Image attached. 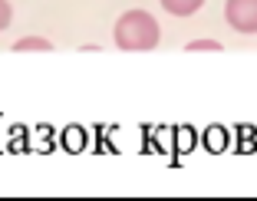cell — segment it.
<instances>
[{"instance_id": "cell-1", "label": "cell", "mask_w": 257, "mask_h": 201, "mask_svg": "<svg viewBox=\"0 0 257 201\" xmlns=\"http://www.w3.org/2000/svg\"><path fill=\"white\" fill-rule=\"evenodd\" d=\"M112 37H115V46L125 50V53H149V50L159 46L162 27L149 10H125V14L115 20Z\"/></svg>"}, {"instance_id": "cell-2", "label": "cell", "mask_w": 257, "mask_h": 201, "mask_svg": "<svg viewBox=\"0 0 257 201\" xmlns=\"http://www.w3.org/2000/svg\"><path fill=\"white\" fill-rule=\"evenodd\" d=\"M224 20L237 33H257V0H224Z\"/></svg>"}, {"instance_id": "cell-3", "label": "cell", "mask_w": 257, "mask_h": 201, "mask_svg": "<svg viewBox=\"0 0 257 201\" xmlns=\"http://www.w3.org/2000/svg\"><path fill=\"white\" fill-rule=\"evenodd\" d=\"M159 4L172 17H191V14H198V10L204 7V0H159Z\"/></svg>"}, {"instance_id": "cell-4", "label": "cell", "mask_w": 257, "mask_h": 201, "mask_svg": "<svg viewBox=\"0 0 257 201\" xmlns=\"http://www.w3.org/2000/svg\"><path fill=\"white\" fill-rule=\"evenodd\" d=\"M53 50V43L43 37H23L14 43V53H50Z\"/></svg>"}, {"instance_id": "cell-5", "label": "cell", "mask_w": 257, "mask_h": 201, "mask_svg": "<svg viewBox=\"0 0 257 201\" xmlns=\"http://www.w3.org/2000/svg\"><path fill=\"white\" fill-rule=\"evenodd\" d=\"M224 46L218 40H191L188 43V53H221Z\"/></svg>"}, {"instance_id": "cell-6", "label": "cell", "mask_w": 257, "mask_h": 201, "mask_svg": "<svg viewBox=\"0 0 257 201\" xmlns=\"http://www.w3.org/2000/svg\"><path fill=\"white\" fill-rule=\"evenodd\" d=\"M10 20H14V10H10V4L7 0H0V33L10 27Z\"/></svg>"}]
</instances>
